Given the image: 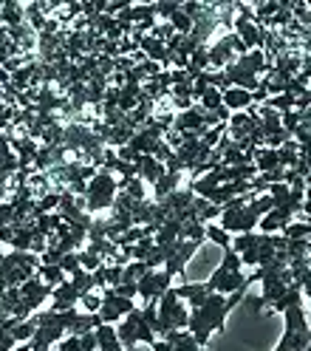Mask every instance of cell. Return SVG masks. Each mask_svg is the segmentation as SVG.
Returning a JSON list of instances; mask_svg holds the SVG:
<instances>
[{"label":"cell","instance_id":"22","mask_svg":"<svg viewBox=\"0 0 311 351\" xmlns=\"http://www.w3.org/2000/svg\"><path fill=\"white\" fill-rule=\"evenodd\" d=\"M145 272H150V267L145 261H130L127 267H125V272H122V283H136Z\"/></svg>","mask_w":311,"mask_h":351},{"label":"cell","instance_id":"18","mask_svg":"<svg viewBox=\"0 0 311 351\" xmlns=\"http://www.w3.org/2000/svg\"><path fill=\"white\" fill-rule=\"evenodd\" d=\"M195 105L201 108V111H218V108H224V91H218V88L210 85Z\"/></svg>","mask_w":311,"mask_h":351},{"label":"cell","instance_id":"2","mask_svg":"<svg viewBox=\"0 0 311 351\" xmlns=\"http://www.w3.org/2000/svg\"><path fill=\"white\" fill-rule=\"evenodd\" d=\"M40 267H42V261L34 252H23V250L3 252L0 250V280L6 283V289H17L20 283H26L32 275H37Z\"/></svg>","mask_w":311,"mask_h":351},{"label":"cell","instance_id":"14","mask_svg":"<svg viewBox=\"0 0 311 351\" xmlns=\"http://www.w3.org/2000/svg\"><path fill=\"white\" fill-rule=\"evenodd\" d=\"M255 167L258 173H269V170H277L280 167V153L275 147H258L255 150Z\"/></svg>","mask_w":311,"mask_h":351},{"label":"cell","instance_id":"30","mask_svg":"<svg viewBox=\"0 0 311 351\" xmlns=\"http://www.w3.org/2000/svg\"><path fill=\"white\" fill-rule=\"evenodd\" d=\"M150 348H153V351H173V348H170V343H167V340H162V337L156 340V343H153Z\"/></svg>","mask_w":311,"mask_h":351},{"label":"cell","instance_id":"9","mask_svg":"<svg viewBox=\"0 0 311 351\" xmlns=\"http://www.w3.org/2000/svg\"><path fill=\"white\" fill-rule=\"evenodd\" d=\"M79 289L71 283V278H65L60 287H54V292H51V306H49V312H69V309H74V306L79 303Z\"/></svg>","mask_w":311,"mask_h":351},{"label":"cell","instance_id":"11","mask_svg":"<svg viewBox=\"0 0 311 351\" xmlns=\"http://www.w3.org/2000/svg\"><path fill=\"white\" fill-rule=\"evenodd\" d=\"M175 292H179V298L190 306V312L192 309H198V306H201L212 292L207 289V280L204 283H179V287H175Z\"/></svg>","mask_w":311,"mask_h":351},{"label":"cell","instance_id":"32","mask_svg":"<svg viewBox=\"0 0 311 351\" xmlns=\"http://www.w3.org/2000/svg\"><path fill=\"white\" fill-rule=\"evenodd\" d=\"M306 351H311V346H308V348H306Z\"/></svg>","mask_w":311,"mask_h":351},{"label":"cell","instance_id":"27","mask_svg":"<svg viewBox=\"0 0 311 351\" xmlns=\"http://www.w3.org/2000/svg\"><path fill=\"white\" fill-rule=\"evenodd\" d=\"M79 346H82V351H97V332L79 335Z\"/></svg>","mask_w":311,"mask_h":351},{"label":"cell","instance_id":"8","mask_svg":"<svg viewBox=\"0 0 311 351\" xmlns=\"http://www.w3.org/2000/svg\"><path fill=\"white\" fill-rule=\"evenodd\" d=\"M198 241H179V244L173 247V252H170V258L164 261V272L170 275V278H175V275H182L184 269H187V263H190V258L198 252Z\"/></svg>","mask_w":311,"mask_h":351},{"label":"cell","instance_id":"24","mask_svg":"<svg viewBox=\"0 0 311 351\" xmlns=\"http://www.w3.org/2000/svg\"><path fill=\"white\" fill-rule=\"evenodd\" d=\"M79 309L82 312H88V315H97L99 312V306H102V295H94V292H88V295H82L79 298Z\"/></svg>","mask_w":311,"mask_h":351},{"label":"cell","instance_id":"31","mask_svg":"<svg viewBox=\"0 0 311 351\" xmlns=\"http://www.w3.org/2000/svg\"><path fill=\"white\" fill-rule=\"evenodd\" d=\"M3 295H6V283L0 280V300H3Z\"/></svg>","mask_w":311,"mask_h":351},{"label":"cell","instance_id":"25","mask_svg":"<svg viewBox=\"0 0 311 351\" xmlns=\"http://www.w3.org/2000/svg\"><path fill=\"white\" fill-rule=\"evenodd\" d=\"M57 267L71 278L74 272H79V269H82V263H79V255H77V252H69V255H62V261L57 263Z\"/></svg>","mask_w":311,"mask_h":351},{"label":"cell","instance_id":"34","mask_svg":"<svg viewBox=\"0 0 311 351\" xmlns=\"http://www.w3.org/2000/svg\"><path fill=\"white\" fill-rule=\"evenodd\" d=\"M32 351H34V348H32Z\"/></svg>","mask_w":311,"mask_h":351},{"label":"cell","instance_id":"10","mask_svg":"<svg viewBox=\"0 0 311 351\" xmlns=\"http://www.w3.org/2000/svg\"><path fill=\"white\" fill-rule=\"evenodd\" d=\"M133 165H136V170H139V179L147 182L150 187H153V184H159L164 176H167V165L159 162V159H153V156H142V153H139Z\"/></svg>","mask_w":311,"mask_h":351},{"label":"cell","instance_id":"4","mask_svg":"<svg viewBox=\"0 0 311 351\" xmlns=\"http://www.w3.org/2000/svg\"><path fill=\"white\" fill-rule=\"evenodd\" d=\"M116 193H119V179L110 170L99 167L97 176L88 182V190H85V210L97 215L102 210H110L116 202Z\"/></svg>","mask_w":311,"mask_h":351},{"label":"cell","instance_id":"16","mask_svg":"<svg viewBox=\"0 0 311 351\" xmlns=\"http://www.w3.org/2000/svg\"><path fill=\"white\" fill-rule=\"evenodd\" d=\"M182 176H184V173H167L159 184H153V195H156L153 202H162L164 195H170V193L179 190V187H182Z\"/></svg>","mask_w":311,"mask_h":351},{"label":"cell","instance_id":"35","mask_svg":"<svg viewBox=\"0 0 311 351\" xmlns=\"http://www.w3.org/2000/svg\"><path fill=\"white\" fill-rule=\"evenodd\" d=\"M308 306H311V303H308Z\"/></svg>","mask_w":311,"mask_h":351},{"label":"cell","instance_id":"33","mask_svg":"<svg viewBox=\"0 0 311 351\" xmlns=\"http://www.w3.org/2000/svg\"><path fill=\"white\" fill-rule=\"evenodd\" d=\"M308 241H311V238H308Z\"/></svg>","mask_w":311,"mask_h":351},{"label":"cell","instance_id":"13","mask_svg":"<svg viewBox=\"0 0 311 351\" xmlns=\"http://www.w3.org/2000/svg\"><path fill=\"white\" fill-rule=\"evenodd\" d=\"M97 351H125L122 343H119V335H116V326H97Z\"/></svg>","mask_w":311,"mask_h":351},{"label":"cell","instance_id":"1","mask_svg":"<svg viewBox=\"0 0 311 351\" xmlns=\"http://www.w3.org/2000/svg\"><path fill=\"white\" fill-rule=\"evenodd\" d=\"M243 295H247V292H232V295H218V292H212L201 306H198V309L190 312L187 332L195 337L198 346L207 348V346H210V337H212L215 332H224L229 312L243 300Z\"/></svg>","mask_w":311,"mask_h":351},{"label":"cell","instance_id":"26","mask_svg":"<svg viewBox=\"0 0 311 351\" xmlns=\"http://www.w3.org/2000/svg\"><path fill=\"white\" fill-rule=\"evenodd\" d=\"M57 348H60V351H82L79 337H74V335H65V337L57 343Z\"/></svg>","mask_w":311,"mask_h":351},{"label":"cell","instance_id":"23","mask_svg":"<svg viewBox=\"0 0 311 351\" xmlns=\"http://www.w3.org/2000/svg\"><path fill=\"white\" fill-rule=\"evenodd\" d=\"M77 255H79V263H82V269H88V272H97L99 267H105V258H99L97 252L85 250V247H82V250H79Z\"/></svg>","mask_w":311,"mask_h":351},{"label":"cell","instance_id":"21","mask_svg":"<svg viewBox=\"0 0 311 351\" xmlns=\"http://www.w3.org/2000/svg\"><path fill=\"white\" fill-rule=\"evenodd\" d=\"M184 0H156V17H162V23H170L175 12H182Z\"/></svg>","mask_w":311,"mask_h":351},{"label":"cell","instance_id":"20","mask_svg":"<svg viewBox=\"0 0 311 351\" xmlns=\"http://www.w3.org/2000/svg\"><path fill=\"white\" fill-rule=\"evenodd\" d=\"M37 275L42 278V283H49V287H60V283L69 278V275H65V272L57 267V263H42V267L37 269Z\"/></svg>","mask_w":311,"mask_h":351},{"label":"cell","instance_id":"12","mask_svg":"<svg viewBox=\"0 0 311 351\" xmlns=\"http://www.w3.org/2000/svg\"><path fill=\"white\" fill-rule=\"evenodd\" d=\"M255 105L252 91H243V88H227L224 91V108L229 114H240V111H249Z\"/></svg>","mask_w":311,"mask_h":351},{"label":"cell","instance_id":"17","mask_svg":"<svg viewBox=\"0 0 311 351\" xmlns=\"http://www.w3.org/2000/svg\"><path fill=\"white\" fill-rule=\"evenodd\" d=\"M102 300L114 306V309H116L122 317H125V315H130L133 309H136V303H133L130 298H122V295H116L114 289H105V292H102Z\"/></svg>","mask_w":311,"mask_h":351},{"label":"cell","instance_id":"15","mask_svg":"<svg viewBox=\"0 0 311 351\" xmlns=\"http://www.w3.org/2000/svg\"><path fill=\"white\" fill-rule=\"evenodd\" d=\"M297 303H303V289H300V283H292V287H288V292H286L280 300H275V303L269 306V312L283 315L286 309H292V306H297Z\"/></svg>","mask_w":311,"mask_h":351},{"label":"cell","instance_id":"3","mask_svg":"<svg viewBox=\"0 0 311 351\" xmlns=\"http://www.w3.org/2000/svg\"><path fill=\"white\" fill-rule=\"evenodd\" d=\"M283 320H286V328H283V337H280L275 351H306L311 346V326H308L303 303L286 309Z\"/></svg>","mask_w":311,"mask_h":351},{"label":"cell","instance_id":"6","mask_svg":"<svg viewBox=\"0 0 311 351\" xmlns=\"http://www.w3.org/2000/svg\"><path fill=\"white\" fill-rule=\"evenodd\" d=\"M170 287H173V278L164 269H150L136 280V292L145 303H159Z\"/></svg>","mask_w":311,"mask_h":351},{"label":"cell","instance_id":"29","mask_svg":"<svg viewBox=\"0 0 311 351\" xmlns=\"http://www.w3.org/2000/svg\"><path fill=\"white\" fill-rule=\"evenodd\" d=\"M303 213L311 218V187H306V199H303Z\"/></svg>","mask_w":311,"mask_h":351},{"label":"cell","instance_id":"5","mask_svg":"<svg viewBox=\"0 0 311 351\" xmlns=\"http://www.w3.org/2000/svg\"><path fill=\"white\" fill-rule=\"evenodd\" d=\"M156 317H159V337H164L167 332H179V328L190 326V306L179 298L175 287H170L164 292V298L156 303Z\"/></svg>","mask_w":311,"mask_h":351},{"label":"cell","instance_id":"28","mask_svg":"<svg viewBox=\"0 0 311 351\" xmlns=\"http://www.w3.org/2000/svg\"><path fill=\"white\" fill-rule=\"evenodd\" d=\"M114 292H116V295H122V298H130V300L139 295V292H136V283H119V287H116Z\"/></svg>","mask_w":311,"mask_h":351},{"label":"cell","instance_id":"19","mask_svg":"<svg viewBox=\"0 0 311 351\" xmlns=\"http://www.w3.org/2000/svg\"><path fill=\"white\" fill-rule=\"evenodd\" d=\"M204 232H207V241H212V244L224 247V250L232 247V235H229L224 227H218L215 221H212V224H204Z\"/></svg>","mask_w":311,"mask_h":351},{"label":"cell","instance_id":"7","mask_svg":"<svg viewBox=\"0 0 311 351\" xmlns=\"http://www.w3.org/2000/svg\"><path fill=\"white\" fill-rule=\"evenodd\" d=\"M17 289H20V298H23L26 309H29L32 315H37V312L42 309V303L51 300V292H54V287H49V283H42V278H40V275H32L26 283H20Z\"/></svg>","mask_w":311,"mask_h":351}]
</instances>
